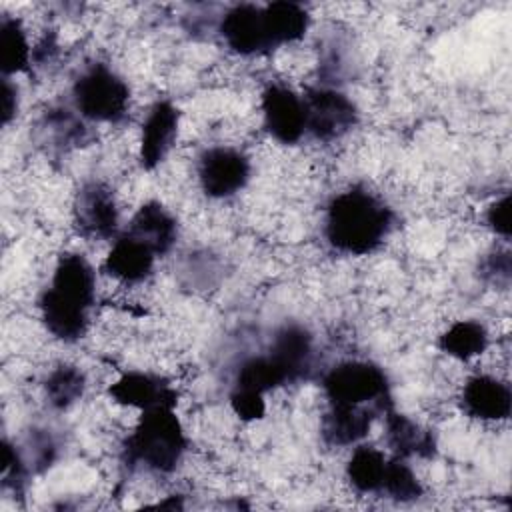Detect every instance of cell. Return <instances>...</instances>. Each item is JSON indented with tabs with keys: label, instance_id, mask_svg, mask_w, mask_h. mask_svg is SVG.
I'll use <instances>...</instances> for the list:
<instances>
[{
	"label": "cell",
	"instance_id": "obj_25",
	"mask_svg": "<svg viewBox=\"0 0 512 512\" xmlns=\"http://www.w3.org/2000/svg\"><path fill=\"white\" fill-rule=\"evenodd\" d=\"M288 384L280 366L266 354V356H252L244 360L236 372V386L246 388L260 394H266L272 388Z\"/></svg>",
	"mask_w": 512,
	"mask_h": 512
},
{
	"label": "cell",
	"instance_id": "obj_22",
	"mask_svg": "<svg viewBox=\"0 0 512 512\" xmlns=\"http://www.w3.org/2000/svg\"><path fill=\"white\" fill-rule=\"evenodd\" d=\"M438 346L452 358L470 360L486 350L488 332L476 320H458L440 336Z\"/></svg>",
	"mask_w": 512,
	"mask_h": 512
},
{
	"label": "cell",
	"instance_id": "obj_4",
	"mask_svg": "<svg viewBox=\"0 0 512 512\" xmlns=\"http://www.w3.org/2000/svg\"><path fill=\"white\" fill-rule=\"evenodd\" d=\"M76 110L98 122H116L128 108L130 90L126 82L106 64H92L86 68L72 88Z\"/></svg>",
	"mask_w": 512,
	"mask_h": 512
},
{
	"label": "cell",
	"instance_id": "obj_12",
	"mask_svg": "<svg viewBox=\"0 0 512 512\" xmlns=\"http://www.w3.org/2000/svg\"><path fill=\"white\" fill-rule=\"evenodd\" d=\"M462 408L476 420H506L512 410V392L508 384L494 376H472L462 388Z\"/></svg>",
	"mask_w": 512,
	"mask_h": 512
},
{
	"label": "cell",
	"instance_id": "obj_5",
	"mask_svg": "<svg viewBox=\"0 0 512 512\" xmlns=\"http://www.w3.org/2000/svg\"><path fill=\"white\" fill-rule=\"evenodd\" d=\"M304 100L306 132L322 142L344 136L358 118L354 102L332 88H308Z\"/></svg>",
	"mask_w": 512,
	"mask_h": 512
},
{
	"label": "cell",
	"instance_id": "obj_13",
	"mask_svg": "<svg viewBox=\"0 0 512 512\" xmlns=\"http://www.w3.org/2000/svg\"><path fill=\"white\" fill-rule=\"evenodd\" d=\"M126 234L148 246L156 256H162L176 244L178 224L168 208L156 200H150L136 210Z\"/></svg>",
	"mask_w": 512,
	"mask_h": 512
},
{
	"label": "cell",
	"instance_id": "obj_9",
	"mask_svg": "<svg viewBox=\"0 0 512 512\" xmlns=\"http://www.w3.org/2000/svg\"><path fill=\"white\" fill-rule=\"evenodd\" d=\"M220 34L224 42L242 56L264 54L274 50L266 22L264 10L256 4H236L232 6L220 22Z\"/></svg>",
	"mask_w": 512,
	"mask_h": 512
},
{
	"label": "cell",
	"instance_id": "obj_17",
	"mask_svg": "<svg viewBox=\"0 0 512 512\" xmlns=\"http://www.w3.org/2000/svg\"><path fill=\"white\" fill-rule=\"evenodd\" d=\"M40 314L46 330L58 340L76 342L88 330V308L62 298L52 288L40 296Z\"/></svg>",
	"mask_w": 512,
	"mask_h": 512
},
{
	"label": "cell",
	"instance_id": "obj_21",
	"mask_svg": "<svg viewBox=\"0 0 512 512\" xmlns=\"http://www.w3.org/2000/svg\"><path fill=\"white\" fill-rule=\"evenodd\" d=\"M386 462L388 458L378 448L366 444L358 446L346 464V476L358 492H380Z\"/></svg>",
	"mask_w": 512,
	"mask_h": 512
},
{
	"label": "cell",
	"instance_id": "obj_8",
	"mask_svg": "<svg viewBox=\"0 0 512 512\" xmlns=\"http://www.w3.org/2000/svg\"><path fill=\"white\" fill-rule=\"evenodd\" d=\"M72 216L86 238H110L118 228V208L112 190L102 182L84 184L74 198Z\"/></svg>",
	"mask_w": 512,
	"mask_h": 512
},
{
	"label": "cell",
	"instance_id": "obj_18",
	"mask_svg": "<svg viewBox=\"0 0 512 512\" xmlns=\"http://www.w3.org/2000/svg\"><path fill=\"white\" fill-rule=\"evenodd\" d=\"M154 258L156 254L148 246L124 232L112 244L104 268L110 276L122 282H142L152 272Z\"/></svg>",
	"mask_w": 512,
	"mask_h": 512
},
{
	"label": "cell",
	"instance_id": "obj_3",
	"mask_svg": "<svg viewBox=\"0 0 512 512\" xmlns=\"http://www.w3.org/2000/svg\"><path fill=\"white\" fill-rule=\"evenodd\" d=\"M322 388L330 404L374 406L382 412L390 406L388 378L384 370L374 362H340L326 372Z\"/></svg>",
	"mask_w": 512,
	"mask_h": 512
},
{
	"label": "cell",
	"instance_id": "obj_14",
	"mask_svg": "<svg viewBox=\"0 0 512 512\" xmlns=\"http://www.w3.org/2000/svg\"><path fill=\"white\" fill-rule=\"evenodd\" d=\"M268 356L280 366L288 382L300 380L312 368V336L298 324H286L274 334Z\"/></svg>",
	"mask_w": 512,
	"mask_h": 512
},
{
	"label": "cell",
	"instance_id": "obj_30",
	"mask_svg": "<svg viewBox=\"0 0 512 512\" xmlns=\"http://www.w3.org/2000/svg\"><path fill=\"white\" fill-rule=\"evenodd\" d=\"M482 276L496 284V286H508L510 284V272H512V264H510V252H496L490 254L482 266Z\"/></svg>",
	"mask_w": 512,
	"mask_h": 512
},
{
	"label": "cell",
	"instance_id": "obj_29",
	"mask_svg": "<svg viewBox=\"0 0 512 512\" xmlns=\"http://www.w3.org/2000/svg\"><path fill=\"white\" fill-rule=\"evenodd\" d=\"M56 458V444L48 432H36L30 438V466L36 472L46 470Z\"/></svg>",
	"mask_w": 512,
	"mask_h": 512
},
{
	"label": "cell",
	"instance_id": "obj_2",
	"mask_svg": "<svg viewBox=\"0 0 512 512\" xmlns=\"http://www.w3.org/2000/svg\"><path fill=\"white\" fill-rule=\"evenodd\" d=\"M188 440L174 408H150L142 412L134 432L124 442L128 464L144 466L152 472H172L186 452Z\"/></svg>",
	"mask_w": 512,
	"mask_h": 512
},
{
	"label": "cell",
	"instance_id": "obj_6",
	"mask_svg": "<svg viewBox=\"0 0 512 512\" xmlns=\"http://www.w3.org/2000/svg\"><path fill=\"white\" fill-rule=\"evenodd\" d=\"M250 178V160L236 148L214 146L198 160V180L212 198H228L240 192Z\"/></svg>",
	"mask_w": 512,
	"mask_h": 512
},
{
	"label": "cell",
	"instance_id": "obj_24",
	"mask_svg": "<svg viewBox=\"0 0 512 512\" xmlns=\"http://www.w3.org/2000/svg\"><path fill=\"white\" fill-rule=\"evenodd\" d=\"M84 388H86L84 372L78 366H70V364H62L54 368L44 382L46 400L50 402V406L58 410L70 408L76 400H80L84 394Z\"/></svg>",
	"mask_w": 512,
	"mask_h": 512
},
{
	"label": "cell",
	"instance_id": "obj_10",
	"mask_svg": "<svg viewBox=\"0 0 512 512\" xmlns=\"http://www.w3.org/2000/svg\"><path fill=\"white\" fill-rule=\"evenodd\" d=\"M178 108L168 100H158L144 124H142V136H140V164L146 170L156 168L166 154L170 152L176 132H178Z\"/></svg>",
	"mask_w": 512,
	"mask_h": 512
},
{
	"label": "cell",
	"instance_id": "obj_26",
	"mask_svg": "<svg viewBox=\"0 0 512 512\" xmlns=\"http://www.w3.org/2000/svg\"><path fill=\"white\" fill-rule=\"evenodd\" d=\"M380 492L396 502H412V500H418L424 490L414 470L404 462V458L394 456V458H388L386 462V472H384Z\"/></svg>",
	"mask_w": 512,
	"mask_h": 512
},
{
	"label": "cell",
	"instance_id": "obj_28",
	"mask_svg": "<svg viewBox=\"0 0 512 512\" xmlns=\"http://www.w3.org/2000/svg\"><path fill=\"white\" fill-rule=\"evenodd\" d=\"M230 406H232L234 414L246 422L260 420L266 412L264 394L246 390V388H234V392L230 394Z\"/></svg>",
	"mask_w": 512,
	"mask_h": 512
},
{
	"label": "cell",
	"instance_id": "obj_19",
	"mask_svg": "<svg viewBox=\"0 0 512 512\" xmlns=\"http://www.w3.org/2000/svg\"><path fill=\"white\" fill-rule=\"evenodd\" d=\"M386 416V442L400 458H432L436 452V440L430 430L422 428L408 416L396 412L392 406L384 410Z\"/></svg>",
	"mask_w": 512,
	"mask_h": 512
},
{
	"label": "cell",
	"instance_id": "obj_16",
	"mask_svg": "<svg viewBox=\"0 0 512 512\" xmlns=\"http://www.w3.org/2000/svg\"><path fill=\"white\" fill-rule=\"evenodd\" d=\"M50 288L62 298L90 310L96 294V276L84 256L62 254L54 268Z\"/></svg>",
	"mask_w": 512,
	"mask_h": 512
},
{
	"label": "cell",
	"instance_id": "obj_7",
	"mask_svg": "<svg viewBox=\"0 0 512 512\" xmlns=\"http://www.w3.org/2000/svg\"><path fill=\"white\" fill-rule=\"evenodd\" d=\"M264 128L282 144H296L306 132L304 100L286 86L270 84L262 92Z\"/></svg>",
	"mask_w": 512,
	"mask_h": 512
},
{
	"label": "cell",
	"instance_id": "obj_27",
	"mask_svg": "<svg viewBox=\"0 0 512 512\" xmlns=\"http://www.w3.org/2000/svg\"><path fill=\"white\" fill-rule=\"evenodd\" d=\"M26 474H28V464L18 452L16 446H12L8 440L2 444V484L4 488H12L22 492L26 484Z\"/></svg>",
	"mask_w": 512,
	"mask_h": 512
},
{
	"label": "cell",
	"instance_id": "obj_11",
	"mask_svg": "<svg viewBox=\"0 0 512 512\" xmlns=\"http://www.w3.org/2000/svg\"><path fill=\"white\" fill-rule=\"evenodd\" d=\"M108 392L118 404L132 406L142 412L160 406H176V392L172 390V386L164 378L148 372H126L110 386Z\"/></svg>",
	"mask_w": 512,
	"mask_h": 512
},
{
	"label": "cell",
	"instance_id": "obj_23",
	"mask_svg": "<svg viewBox=\"0 0 512 512\" xmlns=\"http://www.w3.org/2000/svg\"><path fill=\"white\" fill-rule=\"evenodd\" d=\"M32 62V48L26 32L18 18L4 16L0 20V68L8 78L10 74L22 72Z\"/></svg>",
	"mask_w": 512,
	"mask_h": 512
},
{
	"label": "cell",
	"instance_id": "obj_31",
	"mask_svg": "<svg viewBox=\"0 0 512 512\" xmlns=\"http://www.w3.org/2000/svg\"><path fill=\"white\" fill-rule=\"evenodd\" d=\"M486 222L488 226L504 236V238H510V230H512V224H510V196L504 194L502 198H498L496 202H492L486 210Z\"/></svg>",
	"mask_w": 512,
	"mask_h": 512
},
{
	"label": "cell",
	"instance_id": "obj_1",
	"mask_svg": "<svg viewBox=\"0 0 512 512\" xmlns=\"http://www.w3.org/2000/svg\"><path fill=\"white\" fill-rule=\"evenodd\" d=\"M392 226V210L366 188H348L336 194L324 220V234L332 248L344 254L374 252Z\"/></svg>",
	"mask_w": 512,
	"mask_h": 512
},
{
	"label": "cell",
	"instance_id": "obj_15",
	"mask_svg": "<svg viewBox=\"0 0 512 512\" xmlns=\"http://www.w3.org/2000/svg\"><path fill=\"white\" fill-rule=\"evenodd\" d=\"M382 412L374 406H346L330 404L328 412L322 418V438L330 446H350L362 440L374 416Z\"/></svg>",
	"mask_w": 512,
	"mask_h": 512
},
{
	"label": "cell",
	"instance_id": "obj_20",
	"mask_svg": "<svg viewBox=\"0 0 512 512\" xmlns=\"http://www.w3.org/2000/svg\"><path fill=\"white\" fill-rule=\"evenodd\" d=\"M262 10H264L266 30L274 48L280 44L300 40L310 26V16L300 4L272 2L262 6Z\"/></svg>",
	"mask_w": 512,
	"mask_h": 512
},
{
	"label": "cell",
	"instance_id": "obj_32",
	"mask_svg": "<svg viewBox=\"0 0 512 512\" xmlns=\"http://www.w3.org/2000/svg\"><path fill=\"white\" fill-rule=\"evenodd\" d=\"M18 112V88L4 76L2 80V124H8Z\"/></svg>",
	"mask_w": 512,
	"mask_h": 512
}]
</instances>
